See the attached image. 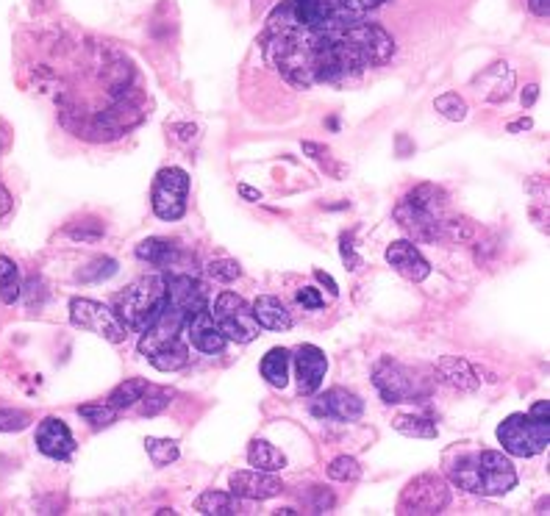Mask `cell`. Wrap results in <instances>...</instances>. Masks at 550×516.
Listing matches in <instances>:
<instances>
[{
    "label": "cell",
    "mask_w": 550,
    "mask_h": 516,
    "mask_svg": "<svg viewBox=\"0 0 550 516\" xmlns=\"http://www.w3.org/2000/svg\"><path fill=\"white\" fill-rule=\"evenodd\" d=\"M264 56L289 84L312 89L320 84H342L348 78L381 67L395 53V39L378 23H359L317 34L262 39Z\"/></svg>",
    "instance_id": "1"
},
{
    "label": "cell",
    "mask_w": 550,
    "mask_h": 516,
    "mask_svg": "<svg viewBox=\"0 0 550 516\" xmlns=\"http://www.w3.org/2000/svg\"><path fill=\"white\" fill-rule=\"evenodd\" d=\"M167 281V306L162 317L150 325L139 339V353L159 372H178L187 367L189 347L181 339L187 320L206 308V286L192 275H170Z\"/></svg>",
    "instance_id": "2"
},
{
    "label": "cell",
    "mask_w": 550,
    "mask_h": 516,
    "mask_svg": "<svg viewBox=\"0 0 550 516\" xmlns=\"http://www.w3.org/2000/svg\"><path fill=\"white\" fill-rule=\"evenodd\" d=\"M387 0H281L267 17L262 39L317 34L364 23Z\"/></svg>",
    "instance_id": "3"
},
{
    "label": "cell",
    "mask_w": 550,
    "mask_h": 516,
    "mask_svg": "<svg viewBox=\"0 0 550 516\" xmlns=\"http://www.w3.org/2000/svg\"><path fill=\"white\" fill-rule=\"evenodd\" d=\"M395 222L414 242H431L437 245L442 239L462 236L459 220L448 217V195L434 184L414 186L409 195L395 206Z\"/></svg>",
    "instance_id": "4"
},
{
    "label": "cell",
    "mask_w": 550,
    "mask_h": 516,
    "mask_svg": "<svg viewBox=\"0 0 550 516\" xmlns=\"http://www.w3.org/2000/svg\"><path fill=\"white\" fill-rule=\"evenodd\" d=\"M450 480L464 492L481 494V497H503L517 486V472L503 453L481 450V453L462 455L450 467Z\"/></svg>",
    "instance_id": "5"
},
{
    "label": "cell",
    "mask_w": 550,
    "mask_h": 516,
    "mask_svg": "<svg viewBox=\"0 0 550 516\" xmlns=\"http://www.w3.org/2000/svg\"><path fill=\"white\" fill-rule=\"evenodd\" d=\"M167 306V281L164 275H145L134 281L125 292L114 297V311L128 331L145 333L162 317Z\"/></svg>",
    "instance_id": "6"
},
{
    "label": "cell",
    "mask_w": 550,
    "mask_h": 516,
    "mask_svg": "<svg viewBox=\"0 0 550 516\" xmlns=\"http://www.w3.org/2000/svg\"><path fill=\"white\" fill-rule=\"evenodd\" d=\"M373 383L381 400L389 406H398V403H425L434 386L431 378H425L420 369L398 364L392 358H381L373 369Z\"/></svg>",
    "instance_id": "7"
},
{
    "label": "cell",
    "mask_w": 550,
    "mask_h": 516,
    "mask_svg": "<svg viewBox=\"0 0 550 516\" xmlns=\"http://www.w3.org/2000/svg\"><path fill=\"white\" fill-rule=\"evenodd\" d=\"M498 442L514 458H531L548 450L550 422L534 414H512L498 425Z\"/></svg>",
    "instance_id": "8"
},
{
    "label": "cell",
    "mask_w": 550,
    "mask_h": 516,
    "mask_svg": "<svg viewBox=\"0 0 550 516\" xmlns=\"http://www.w3.org/2000/svg\"><path fill=\"white\" fill-rule=\"evenodd\" d=\"M212 314L214 325L220 328L228 342L248 344L259 336V322L253 317V306H248L245 297H239L237 292H223L214 300Z\"/></svg>",
    "instance_id": "9"
},
{
    "label": "cell",
    "mask_w": 550,
    "mask_h": 516,
    "mask_svg": "<svg viewBox=\"0 0 550 516\" xmlns=\"http://www.w3.org/2000/svg\"><path fill=\"white\" fill-rule=\"evenodd\" d=\"M450 505V486L448 480L434 472H425L409 480V486L403 489L398 503V514L431 516L442 514Z\"/></svg>",
    "instance_id": "10"
},
{
    "label": "cell",
    "mask_w": 550,
    "mask_h": 516,
    "mask_svg": "<svg viewBox=\"0 0 550 516\" xmlns=\"http://www.w3.org/2000/svg\"><path fill=\"white\" fill-rule=\"evenodd\" d=\"M70 322L81 331L98 333L112 344L125 342V336H128V328L117 317V311L106 306V303L89 300V297H73L70 300Z\"/></svg>",
    "instance_id": "11"
},
{
    "label": "cell",
    "mask_w": 550,
    "mask_h": 516,
    "mask_svg": "<svg viewBox=\"0 0 550 516\" xmlns=\"http://www.w3.org/2000/svg\"><path fill=\"white\" fill-rule=\"evenodd\" d=\"M189 175L181 167H164L153 181V214L164 222L181 220L187 214Z\"/></svg>",
    "instance_id": "12"
},
{
    "label": "cell",
    "mask_w": 550,
    "mask_h": 516,
    "mask_svg": "<svg viewBox=\"0 0 550 516\" xmlns=\"http://www.w3.org/2000/svg\"><path fill=\"white\" fill-rule=\"evenodd\" d=\"M317 419H337V422H359L364 414V400L348 389H328L312 403Z\"/></svg>",
    "instance_id": "13"
},
{
    "label": "cell",
    "mask_w": 550,
    "mask_h": 516,
    "mask_svg": "<svg viewBox=\"0 0 550 516\" xmlns=\"http://www.w3.org/2000/svg\"><path fill=\"white\" fill-rule=\"evenodd\" d=\"M284 483L275 478L273 472H262V469H242L231 475V494H237L242 500H273L278 494H284Z\"/></svg>",
    "instance_id": "14"
},
{
    "label": "cell",
    "mask_w": 550,
    "mask_h": 516,
    "mask_svg": "<svg viewBox=\"0 0 550 516\" xmlns=\"http://www.w3.org/2000/svg\"><path fill=\"white\" fill-rule=\"evenodd\" d=\"M37 450L53 461H70L75 453V439L59 417H45L37 428Z\"/></svg>",
    "instance_id": "15"
},
{
    "label": "cell",
    "mask_w": 550,
    "mask_h": 516,
    "mask_svg": "<svg viewBox=\"0 0 550 516\" xmlns=\"http://www.w3.org/2000/svg\"><path fill=\"white\" fill-rule=\"evenodd\" d=\"M295 369H298V392L309 397L323 386L328 358L317 344H300L295 350Z\"/></svg>",
    "instance_id": "16"
},
{
    "label": "cell",
    "mask_w": 550,
    "mask_h": 516,
    "mask_svg": "<svg viewBox=\"0 0 550 516\" xmlns=\"http://www.w3.org/2000/svg\"><path fill=\"white\" fill-rule=\"evenodd\" d=\"M387 261L392 270L398 272L400 278L412 283H423L428 275H431V264L425 261L423 253L414 247V242L409 239H400V242H392L387 247Z\"/></svg>",
    "instance_id": "17"
},
{
    "label": "cell",
    "mask_w": 550,
    "mask_h": 516,
    "mask_svg": "<svg viewBox=\"0 0 550 516\" xmlns=\"http://www.w3.org/2000/svg\"><path fill=\"white\" fill-rule=\"evenodd\" d=\"M184 331H187L189 344H192L195 350H200V353H206V356L223 353L225 344H228V339L220 333V328L214 325L209 308H198V311L187 320V328H184Z\"/></svg>",
    "instance_id": "18"
},
{
    "label": "cell",
    "mask_w": 550,
    "mask_h": 516,
    "mask_svg": "<svg viewBox=\"0 0 550 516\" xmlns=\"http://www.w3.org/2000/svg\"><path fill=\"white\" fill-rule=\"evenodd\" d=\"M437 381L456 389V392H475L481 386V378L467 358L442 356L437 361Z\"/></svg>",
    "instance_id": "19"
},
{
    "label": "cell",
    "mask_w": 550,
    "mask_h": 516,
    "mask_svg": "<svg viewBox=\"0 0 550 516\" xmlns=\"http://www.w3.org/2000/svg\"><path fill=\"white\" fill-rule=\"evenodd\" d=\"M253 317L259 322V328H267V331H289L292 328V317H289L287 306L273 295L256 297Z\"/></svg>",
    "instance_id": "20"
},
{
    "label": "cell",
    "mask_w": 550,
    "mask_h": 516,
    "mask_svg": "<svg viewBox=\"0 0 550 516\" xmlns=\"http://www.w3.org/2000/svg\"><path fill=\"white\" fill-rule=\"evenodd\" d=\"M134 253H137L139 261H148V264H153V267H162V270H167V267L178 264V258H181V250H178V245H175V242H170V239H159V236L139 242Z\"/></svg>",
    "instance_id": "21"
},
{
    "label": "cell",
    "mask_w": 550,
    "mask_h": 516,
    "mask_svg": "<svg viewBox=\"0 0 550 516\" xmlns=\"http://www.w3.org/2000/svg\"><path fill=\"white\" fill-rule=\"evenodd\" d=\"M289 361H292V356H289L287 347H273L262 358V378L273 389H284L289 383Z\"/></svg>",
    "instance_id": "22"
},
{
    "label": "cell",
    "mask_w": 550,
    "mask_h": 516,
    "mask_svg": "<svg viewBox=\"0 0 550 516\" xmlns=\"http://www.w3.org/2000/svg\"><path fill=\"white\" fill-rule=\"evenodd\" d=\"M248 461L253 469H262V472H278V469L287 467V455L281 453L278 447H273L264 439H253L248 447Z\"/></svg>",
    "instance_id": "23"
},
{
    "label": "cell",
    "mask_w": 550,
    "mask_h": 516,
    "mask_svg": "<svg viewBox=\"0 0 550 516\" xmlns=\"http://www.w3.org/2000/svg\"><path fill=\"white\" fill-rule=\"evenodd\" d=\"M195 511L206 516H237L242 514V505H239L237 494L203 492L195 500Z\"/></svg>",
    "instance_id": "24"
},
{
    "label": "cell",
    "mask_w": 550,
    "mask_h": 516,
    "mask_svg": "<svg viewBox=\"0 0 550 516\" xmlns=\"http://www.w3.org/2000/svg\"><path fill=\"white\" fill-rule=\"evenodd\" d=\"M23 297V278H20V267L12 258L0 256V303L3 306H14Z\"/></svg>",
    "instance_id": "25"
},
{
    "label": "cell",
    "mask_w": 550,
    "mask_h": 516,
    "mask_svg": "<svg viewBox=\"0 0 550 516\" xmlns=\"http://www.w3.org/2000/svg\"><path fill=\"white\" fill-rule=\"evenodd\" d=\"M148 389V381H139V378H128L123 381L112 394H109V406L117 408V411H125V408H134L139 403L142 392Z\"/></svg>",
    "instance_id": "26"
},
{
    "label": "cell",
    "mask_w": 550,
    "mask_h": 516,
    "mask_svg": "<svg viewBox=\"0 0 550 516\" xmlns=\"http://www.w3.org/2000/svg\"><path fill=\"white\" fill-rule=\"evenodd\" d=\"M173 403V392L170 389H162V386H150L142 392V397H139V414L142 417H156V414H162L164 408Z\"/></svg>",
    "instance_id": "27"
},
{
    "label": "cell",
    "mask_w": 550,
    "mask_h": 516,
    "mask_svg": "<svg viewBox=\"0 0 550 516\" xmlns=\"http://www.w3.org/2000/svg\"><path fill=\"white\" fill-rule=\"evenodd\" d=\"M392 428L412 439H437V425L425 417H395Z\"/></svg>",
    "instance_id": "28"
},
{
    "label": "cell",
    "mask_w": 550,
    "mask_h": 516,
    "mask_svg": "<svg viewBox=\"0 0 550 516\" xmlns=\"http://www.w3.org/2000/svg\"><path fill=\"white\" fill-rule=\"evenodd\" d=\"M145 450H148L153 467H170L173 461H178V455H181L178 442H173V439H153V436L145 439Z\"/></svg>",
    "instance_id": "29"
},
{
    "label": "cell",
    "mask_w": 550,
    "mask_h": 516,
    "mask_svg": "<svg viewBox=\"0 0 550 516\" xmlns=\"http://www.w3.org/2000/svg\"><path fill=\"white\" fill-rule=\"evenodd\" d=\"M78 414L81 419H87L89 428L103 430L117 422V408H112L109 403H89V406H78Z\"/></svg>",
    "instance_id": "30"
},
{
    "label": "cell",
    "mask_w": 550,
    "mask_h": 516,
    "mask_svg": "<svg viewBox=\"0 0 550 516\" xmlns=\"http://www.w3.org/2000/svg\"><path fill=\"white\" fill-rule=\"evenodd\" d=\"M114 272H117V261L109 256H103V258H95V261L87 264V267H81L75 278H78L81 283H100V281H109Z\"/></svg>",
    "instance_id": "31"
},
{
    "label": "cell",
    "mask_w": 550,
    "mask_h": 516,
    "mask_svg": "<svg viewBox=\"0 0 550 516\" xmlns=\"http://www.w3.org/2000/svg\"><path fill=\"white\" fill-rule=\"evenodd\" d=\"M434 109H437L445 120H450V123H462L464 117H467V103H464V98L459 92H445V95H439V98L434 100Z\"/></svg>",
    "instance_id": "32"
},
{
    "label": "cell",
    "mask_w": 550,
    "mask_h": 516,
    "mask_svg": "<svg viewBox=\"0 0 550 516\" xmlns=\"http://www.w3.org/2000/svg\"><path fill=\"white\" fill-rule=\"evenodd\" d=\"M328 478L337 480V483H356V480L362 478V467H359L356 458L339 455V458L331 461V467H328Z\"/></svg>",
    "instance_id": "33"
},
{
    "label": "cell",
    "mask_w": 550,
    "mask_h": 516,
    "mask_svg": "<svg viewBox=\"0 0 550 516\" xmlns=\"http://www.w3.org/2000/svg\"><path fill=\"white\" fill-rule=\"evenodd\" d=\"M31 425V414L17 408H0V433H20Z\"/></svg>",
    "instance_id": "34"
},
{
    "label": "cell",
    "mask_w": 550,
    "mask_h": 516,
    "mask_svg": "<svg viewBox=\"0 0 550 516\" xmlns=\"http://www.w3.org/2000/svg\"><path fill=\"white\" fill-rule=\"evenodd\" d=\"M206 272L212 275L214 281L231 283L242 275V267H239V261H234V258H220V261H212V264L206 267Z\"/></svg>",
    "instance_id": "35"
},
{
    "label": "cell",
    "mask_w": 550,
    "mask_h": 516,
    "mask_svg": "<svg viewBox=\"0 0 550 516\" xmlns=\"http://www.w3.org/2000/svg\"><path fill=\"white\" fill-rule=\"evenodd\" d=\"M67 236L75 239V242H98L100 236H103V222L87 220L81 222V225H70V228H67Z\"/></svg>",
    "instance_id": "36"
},
{
    "label": "cell",
    "mask_w": 550,
    "mask_h": 516,
    "mask_svg": "<svg viewBox=\"0 0 550 516\" xmlns=\"http://www.w3.org/2000/svg\"><path fill=\"white\" fill-rule=\"evenodd\" d=\"M303 153H309L312 159H317L320 164H323L325 170L331 172V175H345V167H339V164H331V159H328V150L320 148V145H314V142H303Z\"/></svg>",
    "instance_id": "37"
},
{
    "label": "cell",
    "mask_w": 550,
    "mask_h": 516,
    "mask_svg": "<svg viewBox=\"0 0 550 516\" xmlns=\"http://www.w3.org/2000/svg\"><path fill=\"white\" fill-rule=\"evenodd\" d=\"M337 505V497L331 492H325L323 486H312V511L314 514H325Z\"/></svg>",
    "instance_id": "38"
},
{
    "label": "cell",
    "mask_w": 550,
    "mask_h": 516,
    "mask_svg": "<svg viewBox=\"0 0 550 516\" xmlns=\"http://www.w3.org/2000/svg\"><path fill=\"white\" fill-rule=\"evenodd\" d=\"M298 303L303 308H323L325 300L314 286H303V289H298Z\"/></svg>",
    "instance_id": "39"
},
{
    "label": "cell",
    "mask_w": 550,
    "mask_h": 516,
    "mask_svg": "<svg viewBox=\"0 0 550 516\" xmlns=\"http://www.w3.org/2000/svg\"><path fill=\"white\" fill-rule=\"evenodd\" d=\"M342 261H345V264H348V270H359V264H362V261H359V256H356V253H353V236H342Z\"/></svg>",
    "instance_id": "40"
},
{
    "label": "cell",
    "mask_w": 550,
    "mask_h": 516,
    "mask_svg": "<svg viewBox=\"0 0 550 516\" xmlns=\"http://www.w3.org/2000/svg\"><path fill=\"white\" fill-rule=\"evenodd\" d=\"M12 211H14V197H12V192H9L6 186L0 184V225H3V222H6V220H9V217H12Z\"/></svg>",
    "instance_id": "41"
},
{
    "label": "cell",
    "mask_w": 550,
    "mask_h": 516,
    "mask_svg": "<svg viewBox=\"0 0 550 516\" xmlns=\"http://www.w3.org/2000/svg\"><path fill=\"white\" fill-rule=\"evenodd\" d=\"M314 278H317V281L323 283L325 289H328V295H334V297L339 295V286H337V281H334V278H331V275H328V272H323V270H314Z\"/></svg>",
    "instance_id": "42"
},
{
    "label": "cell",
    "mask_w": 550,
    "mask_h": 516,
    "mask_svg": "<svg viewBox=\"0 0 550 516\" xmlns=\"http://www.w3.org/2000/svg\"><path fill=\"white\" fill-rule=\"evenodd\" d=\"M528 9L537 14V17H548L550 0H528Z\"/></svg>",
    "instance_id": "43"
},
{
    "label": "cell",
    "mask_w": 550,
    "mask_h": 516,
    "mask_svg": "<svg viewBox=\"0 0 550 516\" xmlns=\"http://www.w3.org/2000/svg\"><path fill=\"white\" fill-rule=\"evenodd\" d=\"M239 195L245 197V200H250V203H259V200H262V192L248 184H239Z\"/></svg>",
    "instance_id": "44"
},
{
    "label": "cell",
    "mask_w": 550,
    "mask_h": 516,
    "mask_svg": "<svg viewBox=\"0 0 550 516\" xmlns=\"http://www.w3.org/2000/svg\"><path fill=\"white\" fill-rule=\"evenodd\" d=\"M537 98H539V86H537V84H531V86H528V89H525V92H523V106H525V109H531V106L537 103Z\"/></svg>",
    "instance_id": "45"
},
{
    "label": "cell",
    "mask_w": 550,
    "mask_h": 516,
    "mask_svg": "<svg viewBox=\"0 0 550 516\" xmlns=\"http://www.w3.org/2000/svg\"><path fill=\"white\" fill-rule=\"evenodd\" d=\"M531 125H534V123H531V120H528V117H525V120H517V123H512V125H509V131H512V134H514V131H528V128H531Z\"/></svg>",
    "instance_id": "46"
},
{
    "label": "cell",
    "mask_w": 550,
    "mask_h": 516,
    "mask_svg": "<svg viewBox=\"0 0 550 516\" xmlns=\"http://www.w3.org/2000/svg\"><path fill=\"white\" fill-rule=\"evenodd\" d=\"M275 514H284V516H292V514H298L295 508H281V511H275Z\"/></svg>",
    "instance_id": "47"
}]
</instances>
